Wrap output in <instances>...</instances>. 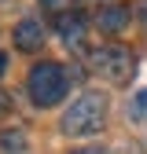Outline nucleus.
Returning a JSON list of instances; mask_svg holds the SVG:
<instances>
[{
    "label": "nucleus",
    "instance_id": "7",
    "mask_svg": "<svg viewBox=\"0 0 147 154\" xmlns=\"http://www.w3.org/2000/svg\"><path fill=\"white\" fill-rule=\"evenodd\" d=\"M30 140H26V132L22 128H4L0 132V154H26Z\"/></svg>",
    "mask_w": 147,
    "mask_h": 154
},
{
    "label": "nucleus",
    "instance_id": "12",
    "mask_svg": "<svg viewBox=\"0 0 147 154\" xmlns=\"http://www.w3.org/2000/svg\"><path fill=\"white\" fill-rule=\"evenodd\" d=\"M44 4H52V0H44Z\"/></svg>",
    "mask_w": 147,
    "mask_h": 154
},
{
    "label": "nucleus",
    "instance_id": "10",
    "mask_svg": "<svg viewBox=\"0 0 147 154\" xmlns=\"http://www.w3.org/2000/svg\"><path fill=\"white\" fill-rule=\"evenodd\" d=\"M70 154H107L103 147H81V150H70Z\"/></svg>",
    "mask_w": 147,
    "mask_h": 154
},
{
    "label": "nucleus",
    "instance_id": "3",
    "mask_svg": "<svg viewBox=\"0 0 147 154\" xmlns=\"http://www.w3.org/2000/svg\"><path fill=\"white\" fill-rule=\"evenodd\" d=\"M92 70L99 77H107L110 85H125L136 73V55L125 44H103V48L92 51Z\"/></svg>",
    "mask_w": 147,
    "mask_h": 154
},
{
    "label": "nucleus",
    "instance_id": "1",
    "mask_svg": "<svg viewBox=\"0 0 147 154\" xmlns=\"http://www.w3.org/2000/svg\"><path fill=\"white\" fill-rule=\"evenodd\" d=\"M107 121V95L103 92H81L63 114V136H96Z\"/></svg>",
    "mask_w": 147,
    "mask_h": 154
},
{
    "label": "nucleus",
    "instance_id": "4",
    "mask_svg": "<svg viewBox=\"0 0 147 154\" xmlns=\"http://www.w3.org/2000/svg\"><path fill=\"white\" fill-rule=\"evenodd\" d=\"M11 37H15V48L18 51H41V44H44V26L37 22V18H22Z\"/></svg>",
    "mask_w": 147,
    "mask_h": 154
},
{
    "label": "nucleus",
    "instance_id": "9",
    "mask_svg": "<svg viewBox=\"0 0 147 154\" xmlns=\"http://www.w3.org/2000/svg\"><path fill=\"white\" fill-rule=\"evenodd\" d=\"M133 11H136V18H140V22L147 26V0H136V4H133Z\"/></svg>",
    "mask_w": 147,
    "mask_h": 154
},
{
    "label": "nucleus",
    "instance_id": "5",
    "mask_svg": "<svg viewBox=\"0 0 147 154\" xmlns=\"http://www.w3.org/2000/svg\"><path fill=\"white\" fill-rule=\"evenodd\" d=\"M129 18H133V8H129V4H110V8H99L96 26L103 33H121L129 26Z\"/></svg>",
    "mask_w": 147,
    "mask_h": 154
},
{
    "label": "nucleus",
    "instance_id": "2",
    "mask_svg": "<svg viewBox=\"0 0 147 154\" xmlns=\"http://www.w3.org/2000/svg\"><path fill=\"white\" fill-rule=\"evenodd\" d=\"M26 88H30V95H33V103H37V106H55V103L66 95L70 81H66V70H63L59 63L44 59V63H37V66L30 70Z\"/></svg>",
    "mask_w": 147,
    "mask_h": 154
},
{
    "label": "nucleus",
    "instance_id": "6",
    "mask_svg": "<svg viewBox=\"0 0 147 154\" xmlns=\"http://www.w3.org/2000/svg\"><path fill=\"white\" fill-rule=\"evenodd\" d=\"M55 29H59V37H63L66 48H77V44L85 41V18H81L77 11L59 15V18H55Z\"/></svg>",
    "mask_w": 147,
    "mask_h": 154
},
{
    "label": "nucleus",
    "instance_id": "8",
    "mask_svg": "<svg viewBox=\"0 0 147 154\" xmlns=\"http://www.w3.org/2000/svg\"><path fill=\"white\" fill-rule=\"evenodd\" d=\"M8 114H11V95L0 88V118H8Z\"/></svg>",
    "mask_w": 147,
    "mask_h": 154
},
{
    "label": "nucleus",
    "instance_id": "11",
    "mask_svg": "<svg viewBox=\"0 0 147 154\" xmlns=\"http://www.w3.org/2000/svg\"><path fill=\"white\" fill-rule=\"evenodd\" d=\"M4 70H8V55L0 51V73H4Z\"/></svg>",
    "mask_w": 147,
    "mask_h": 154
}]
</instances>
